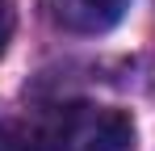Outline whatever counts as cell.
<instances>
[{
    "label": "cell",
    "instance_id": "1",
    "mask_svg": "<svg viewBox=\"0 0 155 151\" xmlns=\"http://www.w3.org/2000/svg\"><path fill=\"white\" fill-rule=\"evenodd\" d=\"M42 139L51 151H134V118L113 105L71 101L46 118Z\"/></svg>",
    "mask_w": 155,
    "mask_h": 151
},
{
    "label": "cell",
    "instance_id": "2",
    "mask_svg": "<svg viewBox=\"0 0 155 151\" xmlns=\"http://www.w3.org/2000/svg\"><path fill=\"white\" fill-rule=\"evenodd\" d=\"M130 0H76V13H84V25L88 29H105V25L122 21Z\"/></svg>",
    "mask_w": 155,
    "mask_h": 151
},
{
    "label": "cell",
    "instance_id": "3",
    "mask_svg": "<svg viewBox=\"0 0 155 151\" xmlns=\"http://www.w3.org/2000/svg\"><path fill=\"white\" fill-rule=\"evenodd\" d=\"M0 151H51V143L17 122H0Z\"/></svg>",
    "mask_w": 155,
    "mask_h": 151
},
{
    "label": "cell",
    "instance_id": "4",
    "mask_svg": "<svg viewBox=\"0 0 155 151\" xmlns=\"http://www.w3.org/2000/svg\"><path fill=\"white\" fill-rule=\"evenodd\" d=\"M13 25H17V13H13V0H0V55L8 50V38H13Z\"/></svg>",
    "mask_w": 155,
    "mask_h": 151
}]
</instances>
